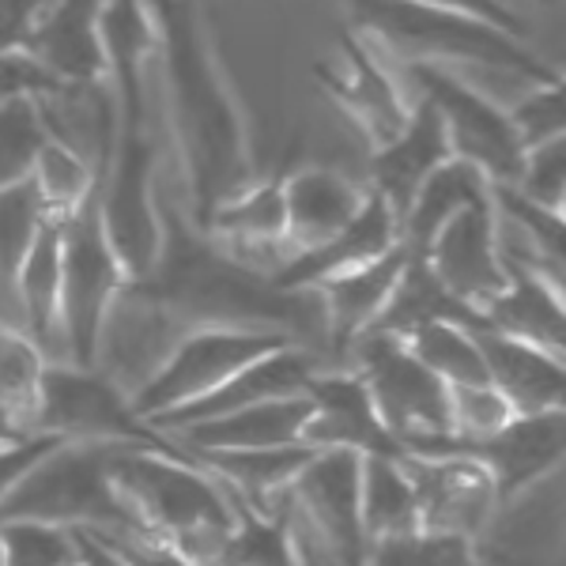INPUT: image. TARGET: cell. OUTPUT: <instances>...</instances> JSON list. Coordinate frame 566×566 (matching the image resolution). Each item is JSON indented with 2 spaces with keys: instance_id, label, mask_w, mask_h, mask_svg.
I'll use <instances>...</instances> for the list:
<instances>
[{
  "instance_id": "obj_1",
  "label": "cell",
  "mask_w": 566,
  "mask_h": 566,
  "mask_svg": "<svg viewBox=\"0 0 566 566\" xmlns=\"http://www.w3.org/2000/svg\"><path fill=\"white\" fill-rule=\"evenodd\" d=\"M155 65L163 69L167 122L181 163V212L205 227L219 200L258 178L250 114L223 65L212 20L200 0H151Z\"/></svg>"
},
{
  "instance_id": "obj_2",
  "label": "cell",
  "mask_w": 566,
  "mask_h": 566,
  "mask_svg": "<svg viewBox=\"0 0 566 566\" xmlns=\"http://www.w3.org/2000/svg\"><path fill=\"white\" fill-rule=\"evenodd\" d=\"M117 499L133 514L140 541L163 544L178 559L216 566L234 533V510L200 461L178 450L125 446L109 469Z\"/></svg>"
},
{
  "instance_id": "obj_3",
  "label": "cell",
  "mask_w": 566,
  "mask_h": 566,
  "mask_svg": "<svg viewBox=\"0 0 566 566\" xmlns=\"http://www.w3.org/2000/svg\"><path fill=\"white\" fill-rule=\"evenodd\" d=\"M336 4L348 12L352 31L367 34L381 53H397L400 65L427 61L442 69H488L522 84L563 80V72L536 57L525 39L450 8L423 0H336Z\"/></svg>"
},
{
  "instance_id": "obj_4",
  "label": "cell",
  "mask_w": 566,
  "mask_h": 566,
  "mask_svg": "<svg viewBox=\"0 0 566 566\" xmlns=\"http://www.w3.org/2000/svg\"><path fill=\"white\" fill-rule=\"evenodd\" d=\"M122 450V442L65 438L0 502V517H39V522L98 528V533L140 541V528L109 480L114 458Z\"/></svg>"
},
{
  "instance_id": "obj_5",
  "label": "cell",
  "mask_w": 566,
  "mask_h": 566,
  "mask_svg": "<svg viewBox=\"0 0 566 566\" xmlns=\"http://www.w3.org/2000/svg\"><path fill=\"white\" fill-rule=\"evenodd\" d=\"M129 276L98 216V189L87 205L61 219V344L69 363L98 367L114 303L125 295Z\"/></svg>"
},
{
  "instance_id": "obj_6",
  "label": "cell",
  "mask_w": 566,
  "mask_h": 566,
  "mask_svg": "<svg viewBox=\"0 0 566 566\" xmlns=\"http://www.w3.org/2000/svg\"><path fill=\"white\" fill-rule=\"evenodd\" d=\"M295 336L276 325H197L163 355V363L136 386L133 412L140 419L175 412L205 397L261 355L283 348Z\"/></svg>"
},
{
  "instance_id": "obj_7",
  "label": "cell",
  "mask_w": 566,
  "mask_h": 566,
  "mask_svg": "<svg viewBox=\"0 0 566 566\" xmlns=\"http://www.w3.org/2000/svg\"><path fill=\"white\" fill-rule=\"evenodd\" d=\"M31 431L178 450V442H167V434H159L148 419L133 412V397L114 378H106L98 367H76L69 359L45 363Z\"/></svg>"
},
{
  "instance_id": "obj_8",
  "label": "cell",
  "mask_w": 566,
  "mask_h": 566,
  "mask_svg": "<svg viewBox=\"0 0 566 566\" xmlns=\"http://www.w3.org/2000/svg\"><path fill=\"white\" fill-rule=\"evenodd\" d=\"M98 216L129 283L148 276L163 239L159 151L151 129H117L114 155L98 181Z\"/></svg>"
},
{
  "instance_id": "obj_9",
  "label": "cell",
  "mask_w": 566,
  "mask_h": 566,
  "mask_svg": "<svg viewBox=\"0 0 566 566\" xmlns=\"http://www.w3.org/2000/svg\"><path fill=\"white\" fill-rule=\"evenodd\" d=\"M355 374L370 389L381 423L397 434L405 450L423 438L453 434L450 423V386L438 381L408 344L392 333H363L352 340Z\"/></svg>"
},
{
  "instance_id": "obj_10",
  "label": "cell",
  "mask_w": 566,
  "mask_h": 566,
  "mask_svg": "<svg viewBox=\"0 0 566 566\" xmlns=\"http://www.w3.org/2000/svg\"><path fill=\"white\" fill-rule=\"evenodd\" d=\"M566 453V416L563 408L536 416H514L502 423L495 434L483 438H458V434H438L423 438L408 450V458H469L476 461L495 483L499 506L525 495L533 483L563 469Z\"/></svg>"
},
{
  "instance_id": "obj_11",
  "label": "cell",
  "mask_w": 566,
  "mask_h": 566,
  "mask_svg": "<svg viewBox=\"0 0 566 566\" xmlns=\"http://www.w3.org/2000/svg\"><path fill=\"white\" fill-rule=\"evenodd\" d=\"M408 80L416 95L431 98L438 117L450 136V148L461 159L476 163L495 186H510L522 167V140L514 133L506 106L491 103L483 91H476L458 69L427 65V61H408Z\"/></svg>"
},
{
  "instance_id": "obj_12",
  "label": "cell",
  "mask_w": 566,
  "mask_h": 566,
  "mask_svg": "<svg viewBox=\"0 0 566 566\" xmlns=\"http://www.w3.org/2000/svg\"><path fill=\"white\" fill-rule=\"evenodd\" d=\"M336 50H340L336 61H317L314 65V84L359 129L367 148L374 151L400 133L416 95H405L400 80L386 65V53L367 34L352 31L348 23H344Z\"/></svg>"
},
{
  "instance_id": "obj_13",
  "label": "cell",
  "mask_w": 566,
  "mask_h": 566,
  "mask_svg": "<svg viewBox=\"0 0 566 566\" xmlns=\"http://www.w3.org/2000/svg\"><path fill=\"white\" fill-rule=\"evenodd\" d=\"M363 458L352 450H314L291 480V506L322 541L352 566H367V536L359 514Z\"/></svg>"
},
{
  "instance_id": "obj_14",
  "label": "cell",
  "mask_w": 566,
  "mask_h": 566,
  "mask_svg": "<svg viewBox=\"0 0 566 566\" xmlns=\"http://www.w3.org/2000/svg\"><path fill=\"white\" fill-rule=\"evenodd\" d=\"M502 223L491 205L464 208L453 219H446L434 231V239L423 245V261L442 280L450 295H458L464 306L480 314L488 298H495L506 283V253H502Z\"/></svg>"
},
{
  "instance_id": "obj_15",
  "label": "cell",
  "mask_w": 566,
  "mask_h": 566,
  "mask_svg": "<svg viewBox=\"0 0 566 566\" xmlns=\"http://www.w3.org/2000/svg\"><path fill=\"white\" fill-rule=\"evenodd\" d=\"M310 419L303 442L314 450H352L359 458H389L405 461L408 450L397 442V434L381 423L378 408L370 400V389L355 370L348 374H310Z\"/></svg>"
},
{
  "instance_id": "obj_16",
  "label": "cell",
  "mask_w": 566,
  "mask_h": 566,
  "mask_svg": "<svg viewBox=\"0 0 566 566\" xmlns=\"http://www.w3.org/2000/svg\"><path fill=\"white\" fill-rule=\"evenodd\" d=\"M405 472L412 480L423 533L476 541L499 506L495 483L469 458H405Z\"/></svg>"
},
{
  "instance_id": "obj_17",
  "label": "cell",
  "mask_w": 566,
  "mask_h": 566,
  "mask_svg": "<svg viewBox=\"0 0 566 566\" xmlns=\"http://www.w3.org/2000/svg\"><path fill=\"white\" fill-rule=\"evenodd\" d=\"M392 245H400V219L386 200L367 186V200H363L359 212H355L333 239L291 253L280 269H272V283H276L280 291H291V295H310L322 280L378 261Z\"/></svg>"
},
{
  "instance_id": "obj_18",
  "label": "cell",
  "mask_w": 566,
  "mask_h": 566,
  "mask_svg": "<svg viewBox=\"0 0 566 566\" xmlns=\"http://www.w3.org/2000/svg\"><path fill=\"white\" fill-rule=\"evenodd\" d=\"M155 45L159 34H155L151 0H103L106 84L114 91L117 129H148V69L155 65Z\"/></svg>"
},
{
  "instance_id": "obj_19",
  "label": "cell",
  "mask_w": 566,
  "mask_h": 566,
  "mask_svg": "<svg viewBox=\"0 0 566 566\" xmlns=\"http://www.w3.org/2000/svg\"><path fill=\"white\" fill-rule=\"evenodd\" d=\"M23 53L53 84H103V0H53Z\"/></svg>"
},
{
  "instance_id": "obj_20",
  "label": "cell",
  "mask_w": 566,
  "mask_h": 566,
  "mask_svg": "<svg viewBox=\"0 0 566 566\" xmlns=\"http://www.w3.org/2000/svg\"><path fill=\"white\" fill-rule=\"evenodd\" d=\"M310 374H314V359L291 340V344H283V348L253 359L250 367H242L234 378H227L223 386H216L212 392L189 400V405L175 408V412L151 416L148 423L159 434H170L189 423H200V419H216V416L234 412V408L258 405V400L298 397V392H306V386H310Z\"/></svg>"
},
{
  "instance_id": "obj_21",
  "label": "cell",
  "mask_w": 566,
  "mask_h": 566,
  "mask_svg": "<svg viewBox=\"0 0 566 566\" xmlns=\"http://www.w3.org/2000/svg\"><path fill=\"white\" fill-rule=\"evenodd\" d=\"M234 250L239 258L261 264V269H280L291 258L287 250V208H283V175L280 178H253L242 189H234L227 200H219L212 216L200 227Z\"/></svg>"
},
{
  "instance_id": "obj_22",
  "label": "cell",
  "mask_w": 566,
  "mask_h": 566,
  "mask_svg": "<svg viewBox=\"0 0 566 566\" xmlns=\"http://www.w3.org/2000/svg\"><path fill=\"white\" fill-rule=\"evenodd\" d=\"M450 155H453L450 136H446V125L438 117L434 103L416 95L400 133L370 151V189L400 219L408 212V205H412L416 189L423 186V178L431 175L438 163L450 159Z\"/></svg>"
},
{
  "instance_id": "obj_23",
  "label": "cell",
  "mask_w": 566,
  "mask_h": 566,
  "mask_svg": "<svg viewBox=\"0 0 566 566\" xmlns=\"http://www.w3.org/2000/svg\"><path fill=\"white\" fill-rule=\"evenodd\" d=\"M480 325L502 336L536 344L544 352L563 355L566 348V306L563 283L547 272L506 258V283L495 298L480 306Z\"/></svg>"
},
{
  "instance_id": "obj_24",
  "label": "cell",
  "mask_w": 566,
  "mask_h": 566,
  "mask_svg": "<svg viewBox=\"0 0 566 566\" xmlns=\"http://www.w3.org/2000/svg\"><path fill=\"white\" fill-rule=\"evenodd\" d=\"M472 333H476L483 367H488V381L510 400L514 416H536L563 408V355L514 340V336H502L488 325H476Z\"/></svg>"
},
{
  "instance_id": "obj_25",
  "label": "cell",
  "mask_w": 566,
  "mask_h": 566,
  "mask_svg": "<svg viewBox=\"0 0 566 566\" xmlns=\"http://www.w3.org/2000/svg\"><path fill=\"white\" fill-rule=\"evenodd\" d=\"M310 419V397H272L258 400V405L234 408L227 416L200 419L189 423L178 434V446L186 450H276V446L303 442Z\"/></svg>"
},
{
  "instance_id": "obj_26",
  "label": "cell",
  "mask_w": 566,
  "mask_h": 566,
  "mask_svg": "<svg viewBox=\"0 0 566 566\" xmlns=\"http://www.w3.org/2000/svg\"><path fill=\"white\" fill-rule=\"evenodd\" d=\"M367 200V186L352 181L333 167H303L283 175V208H287V250L333 239Z\"/></svg>"
},
{
  "instance_id": "obj_27",
  "label": "cell",
  "mask_w": 566,
  "mask_h": 566,
  "mask_svg": "<svg viewBox=\"0 0 566 566\" xmlns=\"http://www.w3.org/2000/svg\"><path fill=\"white\" fill-rule=\"evenodd\" d=\"M405 258H408V245L400 242L389 253H381L378 261L348 269L340 276H328L310 291V295L322 298L328 333H333V340L340 348H352L355 336H363L378 322L381 306L389 303L392 283H397L400 269H405Z\"/></svg>"
},
{
  "instance_id": "obj_28",
  "label": "cell",
  "mask_w": 566,
  "mask_h": 566,
  "mask_svg": "<svg viewBox=\"0 0 566 566\" xmlns=\"http://www.w3.org/2000/svg\"><path fill=\"white\" fill-rule=\"evenodd\" d=\"M491 193H495V181L483 175L476 163L450 155V159L438 163L431 175L423 178L408 212L400 216V242L408 250H423L446 219H453L464 208L491 205Z\"/></svg>"
},
{
  "instance_id": "obj_29",
  "label": "cell",
  "mask_w": 566,
  "mask_h": 566,
  "mask_svg": "<svg viewBox=\"0 0 566 566\" xmlns=\"http://www.w3.org/2000/svg\"><path fill=\"white\" fill-rule=\"evenodd\" d=\"M189 458L239 488V495L261 514H276L287 499L291 480L314 458V446H276V450H189Z\"/></svg>"
},
{
  "instance_id": "obj_30",
  "label": "cell",
  "mask_w": 566,
  "mask_h": 566,
  "mask_svg": "<svg viewBox=\"0 0 566 566\" xmlns=\"http://www.w3.org/2000/svg\"><path fill=\"white\" fill-rule=\"evenodd\" d=\"M431 322L480 325V314L442 287V280L431 272V264L423 261V253L408 250L405 269H400V276H397V283H392V291H389V303L381 306L378 322H374L367 333L408 336V333H416V328H423Z\"/></svg>"
},
{
  "instance_id": "obj_31",
  "label": "cell",
  "mask_w": 566,
  "mask_h": 566,
  "mask_svg": "<svg viewBox=\"0 0 566 566\" xmlns=\"http://www.w3.org/2000/svg\"><path fill=\"white\" fill-rule=\"evenodd\" d=\"M27 336L45 352L61 336V219L50 216L15 269Z\"/></svg>"
},
{
  "instance_id": "obj_32",
  "label": "cell",
  "mask_w": 566,
  "mask_h": 566,
  "mask_svg": "<svg viewBox=\"0 0 566 566\" xmlns=\"http://www.w3.org/2000/svg\"><path fill=\"white\" fill-rule=\"evenodd\" d=\"M359 514L367 547L386 536L419 533V506L412 480L405 472V461L389 458H363L359 480Z\"/></svg>"
},
{
  "instance_id": "obj_33",
  "label": "cell",
  "mask_w": 566,
  "mask_h": 566,
  "mask_svg": "<svg viewBox=\"0 0 566 566\" xmlns=\"http://www.w3.org/2000/svg\"><path fill=\"white\" fill-rule=\"evenodd\" d=\"M491 200H495L499 223H506L510 231H517V239H522V250H506V245H502V253L522 264H533V269H541L552 280L563 283L566 216L522 197L514 186H495Z\"/></svg>"
},
{
  "instance_id": "obj_34",
  "label": "cell",
  "mask_w": 566,
  "mask_h": 566,
  "mask_svg": "<svg viewBox=\"0 0 566 566\" xmlns=\"http://www.w3.org/2000/svg\"><path fill=\"white\" fill-rule=\"evenodd\" d=\"M219 488H223V495L234 510V533L216 566H298V552L287 528V506H283L287 499L280 502L276 514H261L227 480H219Z\"/></svg>"
},
{
  "instance_id": "obj_35",
  "label": "cell",
  "mask_w": 566,
  "mask_h": 566,
  "mask_svg": "<svg viewBox=\"0 0 566 566\" xmlns=\"http://www.w3.org/2000/svg\"><path fill=\"white\" fill-rule=\"evenodd\" d=\"M472 328L476 325L431 322L416 328V333L400 336V340L446 386H483L488 381V367H483V355Z\"/></svg>"
},
{
  "instance_id": "obj_36",
  "label": "cell",
  "mask_w": 566,
  "mask_h": 566,
  "mask_svg": "<svg viewBox=\"0 0 566 566\" xmlns=\"http://www.w3.org/2000/svg\"><path fill=\"white\" fill-rule=\"evenodd\" d=\"M4 566H80V544L72 525L39 517H0Z\"/></svg>"
},
{
  "instance_id": "obj_37",
  "label": "cell",
  "mask_w": 566,
  "mask_h": 566,
  "mask_svg": "<svg viewBox=\"0 0 566 566\" xmlns=\"http://www.w3.org/2000/svg\"><path fill=\"white\" fill-rule=\"evenodd\" d=\"M34 189H39L42 205L50 208V216L65 219L76 212L80 205H87L98 189L95 170L80 159L76 151L61 148L57 140H45V148L39 151V163H34Z\"/></svg>"
},
{
  "instance_id": "obj_38",
  "label": "cell",
  "mask_w": 566,
  "mask_h": 566,
  "mask_svg": "<svg viewBox=\"0 0 566 566\" xmlns=\"http://www.w3.org/2000/svg\"><path fill=\"white\" fill-rule=\"evenodd\" d=\"M45 140H50V133L42 125L34 95L0 103V189L34 175V163H39Z\"/></svg>"
},
{
  "instance_id": "obj_39",
  "label": "cell",
  "mask_w": 566,
  "mask_h": 566,
  "mask_svg": "<svg viewBox=\"0 0 566 566\" xmlns=\"http://www.w3.org/2000/svg\"><path fill=\"white\" fill-rule=\"evenodd\" d=\"M45 363L50 359L31 336L12 325H0V405L12 408L27 427L34 423Z\"/></svg>"
},
{
  "instance_id": "obj_40",
  "label": "cell",
  "mask_w": 566,
  "mask_h": 566,
  "mask_svg": "<svg viewBox=\"0 0 566 566\" xmlns=\"http://www.w3.org/2000/svg\"><path fill=\"white\" fill-rule=\"evenodd\" d=\"M367 566H483L476 541L446 533H405L386 536L367 547Z\"/></svg>"
},
{
  "instance_id": "obj_41",
  "label": "cell",
  "mask_w": 566,
  "mask_h": 566,
  "mask_svg": "<svg viewBox=\"0 0 566 566\" xmlns=\"http://www.w3.org/2000/svg\"><path fill=\"white\" fill-rule=\"evenodd\" d=\"M45 219H50V208L42 205L31 178L0 189V276L4 280L15 276Z\"/></svg>"
},
{
  "instance_id": "obj_42",
  "label": "cell",
  "mask_w": 566,
  "mask_h": 566,
  "mask_svg": "<svg viewBox=\"0 0 566 566\" xmlns=\"http://www.w3.org/2000/svg\"><path fill=\"white\" fill-rule=\"evenodd\" d=\"M514 133L522 140V148H536V144L559 140L566 133V95H563V80L555 84H525V95L517 106L506 109Z\"/></svg>"
},
{
  "instance_id": "obj_43",
  "label": "cell",
  "mask_w": 566,
  "mask_h": 566,
  "mask_svg": "<svg viewBox=\"0 0 566 566\" xmlns=\"http://www.w3.org/2000/svg\"><path fill=\"white\" fill-rule=\"evenodd\" d=\"M522 197L536 200V205L552 208V212H566V140L536 144L522 155L517 178L510 181Z\"/></svg>"
},
{
  "instance_id": "obj_44",
  "label": "cell",
  "mask_w": 566,
  "mask_h": 566,
  "mask_svg": "<svg viewBox=\"0 0 566 566\" xmlns=\"http://www.w3.org/2000/svg\"><path fill=\"white\" fill-rule=\"evenodd\" d=\"M510 419H514V408L491 381H483V386H450V423L458 438L495 434Z\"/></svg>"
},
{
  "instance_id": "obj_45",
  "label": "cell",
  "mask_w": 566,
  "mask_h": 566,
  "mask_svg": "<svg viewBox=\"0 0 566 566\" xmlns=\"http://www.w3.org/2000/svg\"><path fill=\"white\" fill-rule=\"evenodd\" d=\"M65 438L61 434H45V431H34L27 434L23 442H12V446H0V502L12 495V488L20 483L27 472L39 464L53 446H61Z\"/></svg>"
},
{
  "instance_id": "obj_46",
  "label": "cell",
  "mask_w": 566,
  "mask_h": 566,
  "mask_svg": "<svg viewBox=\"0 0 566 566\" xmlns=\"http://www.w3.org/2000/svg\"><path fill=\"white\" fill-rule=\"evenodd\" d=\"M53 0H0V53H23Z\"/></svg>"
},
{
  "instance_id": "obj_47",
  "label": "cell",
  "mask_w": 566,
  "mask_h": 566,
  "mask_svg": "<svg viewBox=\"0 0 566 566\" xmlns=\"http://www.w3.org/2000/svg\"><path fill=\"white\" fill-rule=\"evenodd\" d=\"M53 80L27 53H0V103L20 95H39Z\"/></svg>"
},
{
  "instance_id": "obj_48",
  "label": "cell",
  "mask_w": 566,
  "mask_h": 566,
  "mask_svg": "<svg viewBox=\"0 0 566 566\" xmlns=\"http://www.w3.org/2000/svg\"><path fill=\"white\" fill-rule=\"evenodd\" d=\"M423 4H438V8H450V12L472 15V20L495 23V27H502V31L517 34V39H525V34H528L525 15L514 12V8H510V0H423Z\"/></svg>"
},
{
  "instance_id": "obj_49",
  "label": "cell",
  "mask_w": 566,
  "mask_h": 566,
  "mask_svg": "<svg viewBox=\"0 0 566 566\" xmlns=\"http://www.w3.org/2000/svg\"><path fill=\"white\" fill-rule=\"evenodd\" d=\"M72 533H76L80 559H84V566H133L122 552H117L114 544L106 541L103 533H98V528H80V525H72Z\"/></svg>"
},
{
  "instance_id": "obj_50",
  "label": "cell",
  "mask_w": 566,
  "mask_h": 566,
  "mask_svg": "<svg viewBox=\"0 0 566 566\" xmlns=\"http://www.w3.org/2000/svg\"><path fill=\"white\" fill-rule=\"evenodd\" d=\"M27 434H34L31 427L23 423L20 416L12 412L8 405H0V446H12V442H23Z\"/></svg>"
},
{
  "instance_id": "obj_51",
  "label": "cell",
  "mask_w": 566,
  "mask_h": 566,
  "mask_svg": "<svg viewBox=\"0 0 566 566\" xmlns=\"http://www.w3.org/2000/svg\"><path fill=\"white\" fill-rule=\"evenodd\" d=\"M0 566H4V555H0Z\"/></svg>"
},
{
  "instance_id": "obj_52",
  "label": "cell",
  "mask_w": 566,
  "mask_h": 566,
  "mask_svg": "<svg viewBox=\"0 0 566 566\" xmlns=\"http://www.w3.org/2000/svg\"><path fill=\"white\" fill-rule=\"evenodd\" d=\"M80 566H84V563H80Z\"/></svg>"
}]
</instances>
